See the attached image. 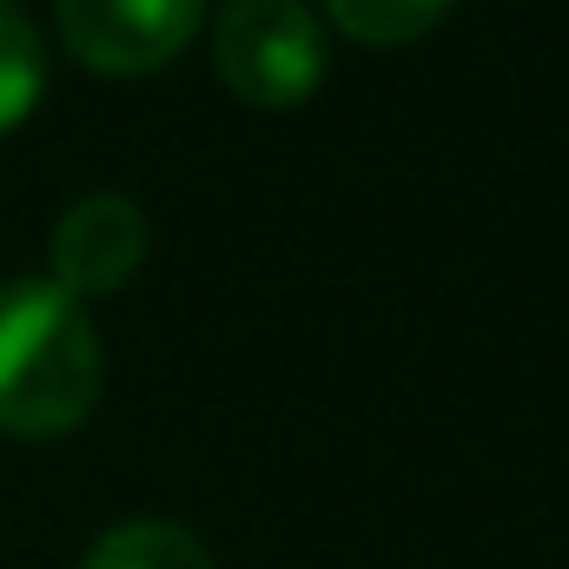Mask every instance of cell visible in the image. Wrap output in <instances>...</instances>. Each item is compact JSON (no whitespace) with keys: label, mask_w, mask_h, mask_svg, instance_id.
<instances>
[{"label":"cell","mask_w":569,"mask_h":569,"mask_svg":"<svg viewBox=\"0 0 569 569\" xmlns=\"http://www.w3.org/2000/svg\"><path fill=\"white\" fill-rule=\"evenodd\" d=\"M100 331L80 298L53 279L0 284V430L7 437H67L100 405Z\"/></svg>","instance_id":"cell-1"},{"label":"cell","mask_w":569,"mask_h":569,"mask_svg":"<svg viewBox=\"0 0 569 569\" xmlns=\"http://www.w3.org/2000/svg\"><path fill=\"white\" fill-rule=\"evenodd\" d=\"M212 67L259 113L305 107L325 80V20L305 0H226L212 13Z\"/></svg>","instance_id":"cell-2"},{"label":"cell","mask_w":569,"mask_h":569,"mask_svg":"<svg viewBox=\"0 0 569 569\" xmlns=\"http://www.w3.org/2000/svg\"><path fill=\"white\" fill-rule=\"evenodd\" d=\"M206 13L212 0H53L67 53L100 80L159 73L206 27Z\"/></svg>","instance_id":"cell-3"},{"label":"cell","mask_w":569,"mask_h":569,"mask_svg":"<svg viewBox=\"0 0 569 569\" xmlns=\"http://www.w3.org/2000/svg\"><path fill=\"white\" fill-rule=\"evenodd\" d=\"M146 252H152V226L127 192H87L53 219L47 239V279L60 284L67 298H113L140 279Z\"/></svg>","instance_id":"cell-4"},{"label":"cell","mask_w":569,"mask_h":569,"mask_svg":"<svg viewBox=\"0 0 569 569\" xmlns=\"http://www.w3.org/2000/svg\"><path fill=\"white\" fill-rule=\"evenodd\" d=\"M80 569H219L212 550L186 530V523H159V517H133L93 537V550Z\"/></svg>","instance_id":"cell-5"},{"label":"cell","mask_w":569,"mask_h":569,"mask_svg":"<svg viewBox=\"0 0 569 569\" xmlns=\"http://www.w3.org/2000/svg\"><path fill=\"white\" fill-rule=\"evenodd\" d=\"M457 0H325V27H338L358 47H411L450 13Z\"/></svg>","instance_id":"cell-6"},{"label":"cell","mask_w":569,"mask_h":569,"mask_svg":"<svg viewBox=\"0 0 569 569\" xmlns=\"http://www.w3.org/2000/svg\"><path fill=\"white\" fill-rule=\"evenodd\" d=\"M47 93V47H40V27L0 0V133H13Z\"/></svg>","instance_id":"cell-7"}]
</instances>
